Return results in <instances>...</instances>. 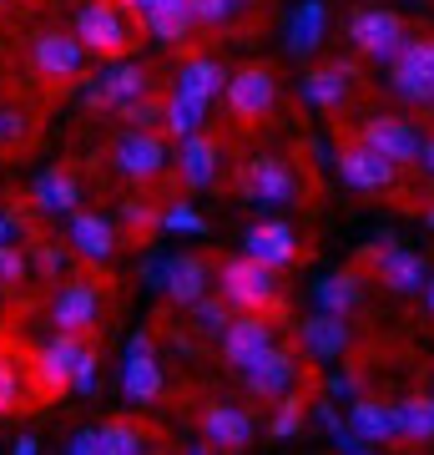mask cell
Wrapping results in <instances>:
<instances>
[{
    "instance_id": "6da1fadb",
    "label": "cell",
    "mask_w": 434,
    "mask_h": 455,
    "mask_svg": "<svg viewBox=\"0 0 434 455\" xmlns=\"http://www.w3.org/2000/svg\"><path fill=\"white\" fill-rule=\"evenodd\" d=\"M26 374H31L36 400H51V395H66V390L97 395V349L81 344V334H61L56 329V339H46L31 355Z\"/></svg>"
},
{
    "instance_id": "7a4b0ae2",
    "label": "cell",
    "mask_w": 434,
    "mask_h": 455,
    "mask_svg": "<svg viewBox=\"0 0 434 455\" xmlns=\"http://www.w3.org/2000/svg\"><path fill=\"white\" fill-rule=\"evenodd\" d=\"M212 283H217V293H223L238 314H268V319H283L278 268H268V263L248 259V253H242V259H227Z\"/></svg>"
},
{
    "instance_id": "3957f363",
    "label": "cell",
    "mask_w": 434,
    "mask_h": 455,
    "mask_svg": "<svg viewBox=\"0 0 434 455\" xmlns=\"http://www.w3.org/2000/svg\"><path fill=\"white\" fill-rule=\"evenodd\" d=\"M137 36H142V20H131V11L116 5V0H86L76 11V41L86 51L107 56V61L127 56L137 46Z\"/></svg>"
},
{
    "instance_id": "277c9868",
    "label": "cell",
    "mask_w": 434,
    "mask_h": 455,
    "mask_svg": "<svg viewBox=\"0 0 434 455\" xmlns=\"http://www.w3.org/2000/svg\"><path fill=\"white\" fill-rule=\"evenodd\" d=\"M359 268H369L374 283H384L389 293H419L424 289V278H430V263L399 248L394 238H374L364 253H359Z\"/></svg>"
},
{
    "instance_id": "5b68a950",
    "label": "cell",
    "mask_w": 434,
    "mask_h": 455,
    "mask_svg": "<svg viewBox=\"0 0 434 455\" xmlns=\"http://www.w3.org/2000/svg\"><path fill=\"white\" fill-rule=\"evenodd\" d=\"M404 20L394 16V11H384V5H364V11H354L349 16V46L359 51V56H369V61H394L404 46Z\"/></svg>"
},
{
    "instance_id": "8992f818",
    "label": "cell",
    "mask_w": 434,
    "mask_h": 455,
    "mask_svg": "<svg viewBox=\"0 0 434 455\" xmlns=\"http://www.w3.org/2000/svg\"><path fill=\"white\" fill-rule=\"evenodd\" d=\"M227 97V112H233V122H242V127H257L263 116L273 112L278 101V82L268 66H242V71H233L223 86Z\"/></svg>"
},
{
    "instance_id": "52a82bcc",
    "label": "cell",
    "mask_w": 434,
    "mask_h": 455,
    "mask_svg": "<svg viewBox=\"0 0 434 455\" xmlns=\"http://www.w3.org/2000/svg\"><path fill=\"white\" fill-rule=\"evenodd\" d=\"M112 167L131 182H157L162 172H167V142H162L157 132L127 127L112 142Z\"/></svg>"
},
{
    "instance_id": "ba28073f",
    "label": "cell",
    "mask_w": 434,
    "mask_h": 455,
    "mask_svg": "<svg viewBox=\"0 0 434 455\" xmlns=\"http://www.w3.org/2000/svg\"><path fill=\"white\" fill-rule=\"evenodd\" d=\"M338 178L354 193H389V188H399V163H389L379 147H369L359 137V142H349L338 152Z\"/></svg>"
},
{
    "instance_id": "9c48e42d",
    "label": "cell",
    "mask_w": 434,
    "mask_h": 455,
    "mask_svg": "<svg viewBox=\"0 0 434 455\" xmlns=\"http://www.w3.org/2000/svg\"><path fill=\"white\" fill-rule=\"evenodd\" d=\"M242 193L263 203V208H288L298 197V178H293V163L278 157V152H263L253 163L242 167Z\"/></svg>"
},
{
    "instance_id": "30bf717a",
    "label": "cell",
    "mask_w": 434,
    "mask_h": 455,
    "mask_svg": "<svg viewBox=\"0 0 434 455\" xmlns=\"http://www.w3.org/2000/svg\"><path fill=\"white\" fill-rule=\"evenodd\" d=\"M101 319V289L97 278H66L51 299V324L61 334H91Z\"/></svg>"
},
{
    "instance_id": "8fae6325",
    "label": "cell",
    "mask_w": 434,
    "mask_h": 455,
    "mask_svg": "<svg viewBox=\"0 0 434 455\" xmlns=\"http://www.w3.org/2000/svg\"><path fill=\"white\" fill-rule=\"evenodd\" d=\"M359 137H364L369 147H379L389 163L419 167V142H424V137L414 132V122H409V116H399V112H374V116H364Z\"/></svg>"
},
{
    "instance_id": "7c38bea8",
    "label": "cell",
    "mask_w": 434,
    "mask_h": 455,
    "mask_svg": "<svg viewBox=\"0 0 434 455\" xmlns=\"http://www.w3.org/2000/svg\"><path fill=\"white\" fill-rule=\"evenodd\" d=\"M217 349L233 370H248L257 355H268L273 349V324H268V314H233L227 329L217 334Z\"/></svg>"
},
{
    "instance_id": "4fadbf2b",
    "label": "cell",
    "mask_w": 434,
    "mask_h": 455,
    "mask_svg": "<svg viewBox=\"0 0 434 455\" xmlns=\"http://www.w3.org/2000/svg\"><path fill=\"white\" fill-rule=\"evenodd\" d=\"M142 92H152V76H146V66H137V61H122L116 56V66H107L97 82L86 86V107H107V112H116L122 101H131V97H142Z\"/></svg>"
},
{
    "instance_id": "5bb4252c",
    "label": "cell",
    "mask_w": 434,
    "mask_h": 455,
    "mask_svg": "<svg viewBox=\"0 0 434 455\" xmlns=\"http://www.w3.org/2000/svg\"><path fill=\"white\" fill-rule=\"evenodd\" d=\"M31 61L41 76H51V82H76L81 66H86V46L76 41V31H41L31 46Z\"/></svg>"
},
{
    "instance_id": "9a60e30c",
    "label": "cell",
    "mask_w": 434,
    "mask_h": 455,
    "mask_svg": "<svg viewBox=\"0 0 434 455\" xmlns=\"http://www.w3.org/2000/svg\"><path fill=\"white\" fill-rule=\"evenodd\" d=\"M359 82V66L349 61V56H338V61L319 66V71H308L304 82H298V92H304L308 107H323V112H338L343 101H349V92H354Z\"/></svg>"
},
{
    "instance_id": "2e32d148",
    "label": "cell",
    "mask_w": 434,
    "mask_h": 455,
    "mask_svg": "<svg viewBox=\"0 0 434 455\" xmlns=\"http://www.w3.org/2000/svg\"><path fill=\"white\" fill-rule=\"evenodd\" d=\"M122 390H127L131 405H152L162 395V364H157V349L146 334H137L127 349V364H122Z\"/></svg>"
},
{
    "instance_id": "e0dca14e",
    "label": "cell",
    "mask_w": 434,
    "mask_h": 455,
    "mask_svg": "<svg viewBox=\"0 0 434 455\" xmlns=\"http://www.w3.org/2000/svg\"><path fill=\"white\" fill-rule=\"evenodd\" d=\"M197 420H202V440H208L212 451H248V440H253V420H248V410L227 405V400L202 405Z\"/></svg>"
},
{
    "instance_id": "ac0fdd59",
    "label": "cell",
    "mask_w": 434,
    "mask_h": 455,
    "mask_svg": "<svg viewBox=\"0 0 434 455\" xmlns=\"http://www.w3.org/2000/svg\"><path fill=\"white\" fill-rule=\"evenodd\" d=\"M242 379H248V390L257 395V400H278V395L293 390V379H298V359L288 355V349H268V355H257L248 370H238Z\"/></svg>"
},
{
    "instance_id": "d6986e66",
    "label": "cell",
    "mask_w": 434,
    "mask_h": 455,
    "mask_svg": "<svg viewBox=\"0 0 434 455\" xmlns=\"http://www.w3.org/2000/svg\"><path fill=\"white\" fill-rule=\"evenodd\" d=\"M116 243H122V228L107 218V212H71V248H76L81 259L91 263H107L116 253Z\"/></svg>"
},
{
    "instance_id": "ffe728a7",
    "label": "cell",
    "mask_w": 434,
    "mask_h": 455,
    "mask_svg": "<svg viewBox=\"0 0 434 455\" xmlns=\"http://www.w3.org/2000/svg\"><path fill=\"white\" fill-rule=\"evenodd\" d=\"M162 289L172 304H197L202 293L212 289V274H208V259H197V253H178V259L162 263Z\"/></svg>"
},
{
    "instance_id": "44dd1931",
    "label": "cell",
    "mask_w": 434,
    "mask_h": 455,
    "mask_svg": "<svg viewBox=\"0 0 434 455\" xmlns=\"http://www.w3.org/2000/svg\"><path fill=\"white\" fill-rule=\"evenodd\" d=\"M242 243H248V259L268 263V268H288L298 259V238H293L288 223H257V228H248Z\"/></svg>"
},
{
    "instance_id": "7402d4cb",
    "label": "cell",
    "mask_w": 434,
    "mask_h": 455,
    "mask_svg": "<svg viewBox=\"0 0 434 455\" xmlns=\"http://www.w3.org/2000/svg\"><path fill=\"white\" fill-rule=\"evenodd\" d=\"M298 339H304V349L313 359H323V364H328V359H338L343 349H349V319L323 309V314H313V319L298 329Z\"/></svg>"
},
{
    "instance_id": "603a6c76",
    "label": "cell",
    "mask_w": 434,
    "mask_h": 455,
    "mask_svg": "<svg viewBox=\"0 0 434 455\" xmlns=\"http://www.w3.org/2000/svg\"><path fill=\"white\" fill-rule=\"evenodd\" d=\"M178 172L187 188H212L217 182V147H212V137H202V132H187L178 147Z\"/></svg>"
},
{
    "instance_id": "cb8c5ba5",
    "label": "cell",
    "mask_w": 434,
    "mask_h": 455,
    "mask_svg": "<svg viewBox=\"0 0 434 455\" xmlns=\"http://www.w3.org/2000/svg\"><path fill=\"white\" fill-rule=\"evenodd\" d=\"M31 203H36V208H46V212H76V203H81L76 172H66V167H46V172L31 182Z\"/></svg>"
},
{
    "instance_id": "d4e9b609",
    "label": "cell",
    "mask_w": 434,
    "mask_h": 455,
    "mask_svg": "<svg viewBox=\"0 0 434 455\" xmlns=\"http://www.w3.org/2000/svg\"><path fill=\"white\" fill-rule=\"evenodd\" d=\"M223 86H227V71L212 61V56H193V61L178 71V92H182V97H193V101L223 97Z\"/></svg>"
},
{
    "instance_id": "484cf974",
    "label": "cell",
    "mask_w": 434,
    "mask_h": 455,
    "mask_svg": "<svg viewBox=\"0 0 434 455\" xmlns=\"http://www.w3.org/2000/svg\"><path fill=\"white\" fill-rule=\"evenodd\" d=\"M323 26H328V5L323 0H304L288 20V51L293 56H308V51L323 46Z\"/></svg>"
},
{
    "instance_id": "4316f807",
    "label": "cell",
    "mask_w": 434,
    "mask_h": 455,
    "mask_svg": "<svg viewBox=\"0 0 434 455\" xmlns=\"http://www.w3.org/2000/svg\"><path fill=\"white\" fill-rule=\"evenodd\" d=\"M394 430H399V440L430 445V440H434V405L424 400V395H409V400H399V405H394Z\"/></svg>"
},
{
    "instance_id": "83f0119b",
    "label": "cell",
    "mask_w": 434,
    "mask_h": 455,
    "mask_svg": "<svg viewBox=\"0 0 434 455\" xmlns=\"http://www.w3.org/2000/svg\"><path fill=\"white\" fill-rule=\"evenodd\" d=\"M349 430H359V435L369 440H399V430H394V410L379 405V400H354V410H349Z\"/></svg>"
},
{
    "instance_id": "f1b7e54d",
    "label": "cell",
    "mask_w": 434,
    "mask_h": 455,
    "mask_svg": "<svg viewBox=\"0 0 434 455\" xmlns=\"http://www.w3.org/2000/svg\"><path fill=\"white\" fill-rule=\"evenodd\" d=\"M359 293H364L359 289V274H349V268L313 283V299H319V309H328V314H349L359 304Z\"/></svg>"
},
{
    "instance_id": "f546056e",
    "label": "cell",
    "mask_w": 434,
    "mask_h": 455,
    "mask_svg": "<svg viewBox=\"0 0 434 455\" xmlns=\"http://www.w3.org/2000/svg\"><path fill=\"white\" fill-rule=\"evenodd\" d=\"M202 116H208V101H193L182 97V92H172V97L162 101V127L172 132V137H187V132H202Z\"/></svg>"
},
{
    "instance_id": "4dcf8cb0",
    "label": "cell",
    "mask_w": 434,
    "mask_h": 455,
    "mask_svg": "<svg viewBox=\"0 0 434 455\" xmlns=\"http://www.w3.org/2000/svg\"><path fill=\"white\" fill-rule=\"evenodd\" d=\"M97 435H101V455H137V451H146V430L137 420H107V425H97Z\"/></svg>"
},
{
    "instance_id": "1f68e13d",
    "label": "cell",
    "mask_w": 434,
    "mask_h": 455,
    "mask_svg": "<svg viewBox=\"0 0 434 455\" xmlns=\"http://www.w3.org/2000/svg\"><path fill=\"white\" fill-rule=\"evenodd\" d=\"M157 228H162V212L152 208V203H142V197L122 203V238H131V243H146Z\"/></svg>"
},
{
    "instance_id": "d6a6232c",
    "label": "cell",
    "mask_w": 434,
    "mask_h": 455,
    "mask_svg": "<svg viewBox=\"0 0 434 455\" xmlns=\"http://www.w3.org/2000/svg\"><path fill=\"white\" fill-rule=\"evenodd\" d=\"M394 66H404V71H414V76L434 82V36H404Z\"/></svg>"
},
{
    "instance_id": "836d02e7",
    "label": "cell",
    "mask_w": 434,
    "mask_h": 455,
    "mask_svg": "<svg viewBox=\"0 0 434 455\" xmlns=\"http://www.w3.org/2000/svg\"><path fill=\"white\" fill-rule=\"evenodd\" d=\"M304 420H308V400H298V395H278V410H273V430L278 440H288V435H298L304 430Z\"/></svg>"
},
{
    "instance_id": "e575fe53",
    "label": "cell",
    "mask_w": 434,
    "mask_h": 455,
    "mask_svg": "<svg viewBox=\"0 0 434 455\" xmlns=\"http://www.w3.org/2000/svg\"><path fill=\"white\" fill-rule=\"evenodd\" d=\"M162 101H167V97H152V92H142V97L122 101L116 112L127 116V127H142V132H152V127H162Z\"/></svg>"
},
{
    "instance_id": "d590c367",
    "label": "cell",
    "mask_w": 434,
    "mask_h": 455,
    "mask_svg": "<svg viewBox=\"0 0 434 455\" xmlns=\"http://www.w3.org/2000/svg\"><path fill=\"white\" fill-rule=\"evenodd\" d=\"M187 309H193V319H197L202 334H223L227 319H233V304H227V299H208V293H202L197 304H187Z\"/></svg>"
},
{
    "instance_id": "8d00e7d4",
    "label": "cell",
    "mask_w": 434,
    "mask_h": 455,
    "mask_svg": "<svg viewBox=\"0 0 434 455\" xmlns=\"http://www.w3.org/2000/svg\"><path fill=\"white\" fill-rule=\"evenodd\" d=\"M26 268H31L26 248H16L11 238H5V243H0V289H16L20 278H26Z\"/></svg>"
},
{
    "instance_id": "74e56055",
    "label": "cell",
    "mask_w": 434,
    "mask_h": 455,
    "mask_svg": "<svg viewBox=\"0 0 434 455\" xmlns=\"http://www.w3.org/2000/svg\"><path fill=\"white\" fill-rule=\"evenodd\" d=\"M187 11H193V26H223L238 16V0H187Z\"/></svg>"
},
{
    "instance_id": "f35d334b",
    "label": "cell",
    "mask_w": 434,
    "mask_h": 455,
    "mask_svg": "<svg viewBox=\"0 0 434 455\" xmlns=\"http://www.w3.org/2000/svg\"><path fill=\"white\" fill-rule=\"evenodd\" d=\"M20 410V370L11 355H0V415Z\"/></svg>"
},
{
    "instance_id": "ab89813d",
    "label": "cell",
    "mask_w": 434,
    "mask_h": 455,
    "mask_svg": "<svg viewBox=\"0 0 434 455\" xmlns=\"http://www.w3.org/2000/svg\"><path fill=\"white\" fill-rule=\"evenodd\" d=\"M162 228L167 233H208V223H202V212L187 208V203H172V208L162 212Z\"/></svg>"
},
{
    "instance_id": "60d3db41",
    "label": "cell",
    "mask_w": 434,
    "mask_h": 455,
    "mask_svg": "<svg viewBox=\"0 0 434 455\" xmlns=\"http://www.w3.org/2000/svg\"><path fill=\"white\" fill-rule=\"evenodd\" d=\"M36 268H41V274L46 278H61V268H66V253H61V243H36Z\"/></svg>"
},
{
    "instance_id": "b9f144b4",
    "label": "cell",
    "mask_w": 434,
    "mask_h": 455,
    "mask_svg": "<svg viewBox=\"0 0 434 455\" xmlns=\"http://www.w3.org/2000/svg\"><path fill=\"white\" fill-rule=\"evenodd\" d=\"M66 451H71V455H101V435H97V430H76Z\"/></svg>"
},
{
    "instance_id": "7bdbcfd3",
    "label": "cell",
    "mask_w": 434,
    "mask_h": 455,
    "mask_svg": "<svg viewBox=\"0 0 434 455\" xmlns=\"http://www.w3.org/2000/svg\"><path fill=\"white\" fill-rule=\"evenodd\" d=\"M419 167L434 178V137H430V142H419Z\"/></svg>"
},
{
    "instance_id": "ee69618b",
    "label": "cell",
    "mask_w": 434,
    "mask_h": 455,
    "mask_svg": "<svg viewBox=\"0 0 434 455\" xmlns=\"http://www.w3.org/2000/svg\"><path fill=\"white\" fill-rule=\"evenodd\" d=\"M424 309H430V319H434V274L424 278Z\"/></svg>"
},
{
    "instance_id": "f6af8a7d",
    "label": "cell",
    "mask_w": 434,
    "mask_h": 455,
    "mask_svg": "<svg viewBox=\"0 0 434 455\" xmlns=\"http://www.w3.org/2000/svg\"><path fill=\"white\" fill-rule=\"evenodd\" d=\"M5 238H11V223H5V212H0V243H5Z\"/></svg>"
},
{
    "instance_id": "bcb514c9",
    "label": "cell",
    "mask_w": 434,
    "mask_h": 455,
    "mask_svg": "<svg viewBox=\"0 0 434 455\" xmlns=\"http://www.w3.org/2000/svg\"><path fill=\"white\" fill-rule=\"evenodd\" d=\"M424 223H430V228H434V203H430V208H424Z\"/></svg>"
},
{
    "instance_id": "7dc6e473",
    "label": "cell",
    "mask_w": 434,
    "mask_h": 455,
    "mask_svg": "<svg viewBox=\"0 0 434 455\" xmlns=\"http://www.w3.org/2000/svg\"><path fill=\"white\" fill-rule=\"evenodd\" d=\"M242 5H257V0H238V11H242Z\"/></svg>"
},
{
    "instance_id": "c3c4849f",
    "label": "cell",
    "mask_w": 434,
    "mask_h": 455,
    "mask_svg": "<svg viewBox=\"0 0 434 455\" xmlns=\"http://www.w3.org/2000/svg\"><path fill=\"white\" fill-rule=\"evenodd\" d=\"M430 405H434V395H430Z\"/></svg>"
},
{
    "instance_id": "681fc988",
    "label": "cell",
    "mask_w": 434,
    "mask_h": 455,
    "mask_svg": "<svg viewBox=\"0 0 434 455\" xmlns=\"http://www.w3.org/2000/svg\"><path fill=\"white\" fill-rule=\"evenodd\" d=\"M0 5H5V0H0Z\"/></svg>"
}]
</instances>
